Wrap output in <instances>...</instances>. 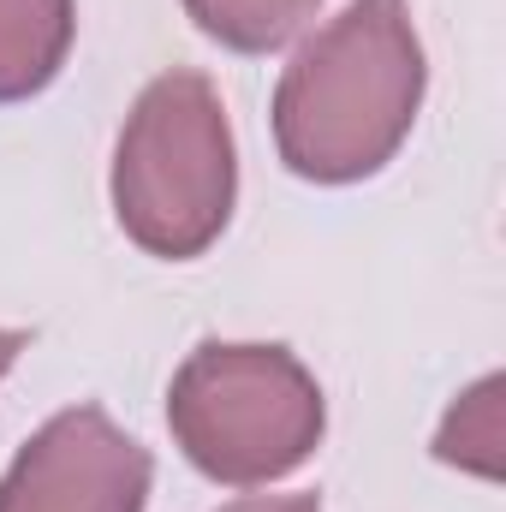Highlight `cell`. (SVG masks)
Instances as JSON below:
<instances>
[{
  "label": "cell",
  "mask_w": 506,
  "mask_h": 512,
  "mask_svg": "<svg viewBox=\"0 0 506 512\" xmlns=\"http://www.w3.org/2000/svg\"><path fill=\"white\" fill-rule=\"evenodd\" d=\"M429 90L423 42L405 0H352L328 18L274 84V149L310 185L381 173L417 126Z\"/></svg>",
  "instance_id": "cell-1"
},
{
  "label": "cell",
  "mask_w": 506,
  "mask_h": 512,
  "mask_svg": "<svg viewBox=\"0 0 506 512\" xmlns=\"http://www.w3.org/2000/svg\"><path fill=\"white\" fill-rule=\"evenodd\" d=\"M316 6L322 0H185V18L233 54H274L316 18Z\"/></svg>",
  "instance_id": "cell-6"
},
{
  "label": "cell",
  "mask_w": 506,
  "mask_h": 512,
  "mask_svg": "<svg viewBox=\"0 0 506 512\" xmlns=\"http://www.w3.org/2000/svg\"><path fill=\"white\" fill-rule=\"evenodd\" d=\"M239 149L221 90L173 66L131 102L114 143V215L137 251L161 262L203 256L233 221Z\"/></svg>",
  "instance_id": "cell-2"
},
{
  "label": "cell",
  "mask_w": 506,
  "mask_h": 512,
  "mask_svg": "<svg viewBox=\"0 0 506 512\" xmlns=\"http://www.w3.org/2000/svg\"><path fill=\"white\" fill-rule=\"evenodd\" d=\"M221 512H322V501L316 495H245Z\"/></svg>",
  "instance_id": "cell-8"
},
{
  "label": "cell",
  "mask_w": 506,
  "mask_h": 512,
  "mask_svg": "<svg viewBox=\"0 0 506 512\" xmlns=\"http://www.w3.org/2000/svg\"><path fill=\"white\" fill-rule=\"evenodd\" d=\"M435 459L465 465L477 477H501V376H483L447 411V423L435 435Z\"/></svg>",
  "instance_id": "cell-7"
},
{
  "label": "cell",
  "mask_w": 506,
  "mask_h": 512,
  "mask_svg": "<svg viewBox=\"0 0 506 512\" xmlns=\"http://www.w3.org/2000/svg\"><path fill=\"white\" fill-rule=\"evenodd\" d=\"M155 483L149 447L102 405L54 411L6 465L0 512H143Z\"/></svg>",
  "instance_id": "cell-4"
},
{
  "label": "cell",
  "mask_w": 506,
  "mask_h": 512,
  "mask_svg": "<svg viewBox=\"0 0 506 512\" xmlns=\"http://www.w3.org/2000/svg\"><path fill=\"white\" fill-rule=\"evenodd\" d=\"M24 346H30V334H24V328H0V376L18 364V352H24Z\"/></svg>",
  "instance_id": "cell-9"
},
{
  "label": "cell",
  "mask_w": 506,
  "mask_h": 512,
  "mask_svg": "<svg viewBox=\"0 0 506 512\" xmlns=\"http://www.w3.org/2000/svg\"><path fill=\"white\" fill-rule=\"evenodd\" d=\"M78 36L72 0H0V108L42 96Z\"/></svg>",
  "instance_id": "cell-5"
},
{
  "label": "cell",
  "mask_w": 506,
  "mask_h": 512,
  "mask_svg": "<svg viewBox=\"0 0 506 512\" xmlns=\"http://www.w3.org/2000/svg\"><path fill=\"white\" fill-rule=\"evenodd\" d=\"M167 429L209 483L262 489L292 477L322 447L328 405L286 346L203 340L173 370Z\"/></svg>",
  "instance_id": "cell-3"
}]
</instances>
